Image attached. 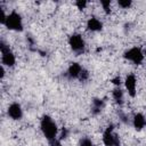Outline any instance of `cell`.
Returning <instances> with one entry per match:
<instances>
[{
  "mask_svg": "<svg viewBox=\"0 0 146 146\" xmlns=\"http://www.w3.org/2000/svg\"><path fill=\"white\" fill-rule=\"evenodd\" d=\"M40 129H41L42 135L48 140H52V139L57 138L58 127H57L56 122L49 115H43L41 117V120H40Z\"/></svg>",
  "mask_w": 146,
  "mask_h": 146,
  "instance_id": "1",
  "label": "cell"
},
{
  "mask_svg": "<svg viewBox=\"0 0 146 146\" xmlns=\"http://www.w3.org/2000/svg\"><path fill=\"white\" fill-rule=\"evenodd\" d=\"M3 25L11 31L21 32L23 31V18L19 13H17L16 10H13L7 15V18Z\"/></svg>",
  "mask_w": 146,
  "mask_h": 146,
  "instance_id": "2",
  "label": "cell"
},
{
  "mask_svg": "<svg viewBox=\"0 0 146 146\" xmlns=\"http://www.w3.org/2000/svg\"><path fill=\"white\" fill-rule=\"evenodd\" d=\"M0 51H1V63L3 66L7 67H14L16 64V57L13 50L9 48L8 44H6L3 41L0 42Z\"/></svg>",
  "mask_w": 146,
  "mask_h": 146,
  "instance_id": "3",
  "label": "cell"
},
{
  "mask_svg": "<svg viewBox=\"0 0 146 146\" xmlns=\"http://www.w3.org/2000/svg\"><path fill=\"white\" fill-rule=\"evenodd\" d=\"M123 57L124 59L131 62L135 65H140L144 60V52L139 47H132L127 51H124Z\"/></svg>",
  "mask_w": 146,
  "mask_h": 146,
  "instance_id": "4",
  "label": "cell"
},
{
  "mask_svg": "<svg viewBox=\"0 0 146 146\" xmlns=\"http://www.w3.org/2000/svg\"><path fill=\"white\" fill-rule=\"evenodd\" d=\"M103 143L105 146H120V138L114 132L113 124H110L103 132Z\"/></svg>",
  "mask_w": 146,
  "mask_h": 146,
  "instance_id": "5",
  "label": "cell"
},
{
  "mask_svg": "<svg viewBox=\"0 0 146 146\" xmlns=\"http://www.w3.org/2000/svg\"><path fill=\"white\" fill-rule=\"evenodd\" d=\"M68 46L72 49V51H74L76 54H81V52L84 51L86 42H84V40H83V38H82L81 34L73 33L68 38Z\"/></svg>",
  "mask_w": 146,
  "mask_h": 146,
  "instance_id": "6",
  "label": "cell"
},
{
  "mask_svg": "<svg viewBox=\"0 0 146 146\" xmlns=\"http://www.w3.org/2000/svg\"><path fill=\"white\" fill-rule=\"evenodd\" d=\"M124 87L130 97H135L137 94V79L135 74H128L124 79Z\"/></svg>",
  "mask_w": 146,
  "mask_h": 146,
  "instance_id": "7",
  "label": "cell"
},
{
  "mask_svg": "<svg viewBox=\"0 0 146 146\" xmlns=\"http://www.w3.org/2000/svg\"><path fill=\"white\" fill-rule=\"evenodd\" d=\"M7 114L13 120H21L23 117V110H22L21 104H18V103H11L8 106Z\"/></svg>",
  "mask_w": 146,
  "mask_h": 146,
  "instance_id": "8",
  "label": "cell"
},
{
  "mask_svg": "<svg viewBox=\"0 0 146 146\" xmlns=\"http://www.w3.org/2000/svg\"><path fill=\"white\" fill-rule=\"evenodd\" d=\"M82 70H83V67L79 63L73 62V63H71V65L67 68V76L70 79H79Z\"/></svg>",
  "mask_w": 146,
  "mask_h": 146,
  "instance_id": "9",
  "label": "cell"
},
{
  "mask_svg": "<svg viewBox=\"0 0 146 146\" xmlns=\"http://www.w3.org/2000/svg\"><path fill=\"white\" fill-rule=\"evenodd\" d=\"M87 30L90 32H99L103 30V23L97 17H90L87 21Z\"/></svg>",
  "mask_w": 146,
  "mask_h": 146,
  "instance_id": "10",
  "label": "cell"
},
{
  "mask_svg": "<svg viewBox=\"0 0 146 146\" xmlns=\"http://www.w3.org/2000/svg\"><path fill=\"white\" fill-rule=\"evenodd\" d=\"M132 125L137 131H140L146 125V117L141 113H136L132 117Z\"/></svg>",
  "mask_w": 146,
  "mask_h": 146,
  "instance_id": "11",
  "label": "cell"
},
{
  "mask_svg": "<svg viewBox=\"0 0 146 146\" xmlns=\"http://www.w3.org/2000/svg\"><path fill=\"white\" fill-rule=\"evenodd\" d=\"M104 108V100L100 98H94L92 99V105H91V112L94 115H97L102 112Z\"/></svg>",
  "mask_w": 146,
  "mask_h": 146,
  "instance_id": "12",
  "label": "cell"
},
{
  "mask_svg": "<svg viewBox=\"0 0 146 146\" xmlns=\"http://www.w3.org/2000/svg\"><path fill=\"white\" fill-rule=\"evenodd\" d=\"M112 97L114 99V102L119 105H122L123 104V98H124V94H123V90L120 88V87H115L112 91Z\"/></svg>",
  "mask_w": 146,
  "mask_h": 146,
  "instance_id": "13",
  "label": "cell"
},
{
  "mask_svg": "<svg viewBox=\"0 0 146 146\" xmlns=\"http://www.w3.org/2000/svg\"><path fill=\"white\" fill-rule=\"evenodd\" d=\"M111 1L110 0H102L100 1V6L103 7V9H104V11H105V14H111Z\"/></svg>",
  "mask_w": 146,
  "mask_h": 146,
  "instance_id": "14",
  "label": "cell"
},
{
  "mask_svg": "<svg viewBox=\"0 0 146 146\" xmlns=\"http://www.w3.org/2000/svg\"><path fill=\"white\" fill-rule=\"evenodd\" d=\"M119 7H121L122 9H128L132 6V1L131 0H119L117 1Z\"/></svg>",
  "mask_w": 146,
  "mask_h": 146,
  "instance_id": "15",
  "label": "cell"
},
{
  "mask_svg": "<svg viewBox=\"0 0 146 146\" xmlns=\"http://www.w3.org/2000/svg\"><path fill=\"white\" fill-rule=\"evenodd\" d=\"M79 146H94V143H92V140H91L90 138H88V137H83V138L80 139V141H79Z\"/></svg>",
  "mask_w": 146,
  "mask_h": 146,
  "instance_id": "16",
  "label": "cell"
},
{
  "mask_svg": "<svg viewBox=\"0 0 146 146\" xmlns=\"http://www.w3.org/2000/svg\"><path fill=\"white\" fill-rule=\"evenodd\" d=\"M87 5H88V2L84 1V0H79V1L75 2V6H76V8H78L79 10H83V9H86Z\"/></svg>",
  "mask_w": 146,
  "mask_h": 146,
  "instance_id": "17",
  "label": "cell"
},
{
  "mask_svg": "<svg viewBox=\"0 0 146 146\" xmlns=\"http://www.w3.org/2000/svg\"><path fill=\"white\" fill-rule=\"evenodd\" d=\"M88 79H89V71L86 70V68H83L82 72H81V74H80V76H79V80L80 81H86Z\"/></svg>",
  "mask_w": 146,
  "mask_h": 146,
  "instance_id": "18",
  "label": "cell"
},
{
  "mask_svg": "<svg viewBox=\"0 0 146 146\" xmlns=\"http://www.w3.org/2000/svg\"><path fill=\"white\" fill-rule=\"evenodd\" d=\"M67 136H68V130H67L66 128H63V129H62V131H60V136H59V140H63V139H65V138H67Z\"/></svg>",
  "mask_w": 146,
  "mask_h": 146,
  "instance_id": "19",
  "label": "cell"
},
{
  "mask_svg": "<svg viewBox=\"0 0 146 146\" xmlns=\"http://www.w3.org/2000/svg\"><path fill=\"white\" fill-rule=\"evenodd\" d=\"M112 83H113L115 87H120V86H121V83H122V80H121V78H120V76H115V78H113V79H112Z\"/></svg>",
  "mask_w": 146,
  "mask_h": 146,
  "instance_id": "20",
  "label": "cell"
},
{
  "mask_svg": "<svg viewBox=\"0 0 146 146\" xmlns=\"http://www.w3.org/2000/svg\"><path fill=\"white\" fill-rule=\"evenodd\" d=\"M60 141L62 140H59V138H55L52 140H49V145L50 146H60Z\"/></svg>",
  "mask_w": 146,
  "mask_h": 146,
  "instance_id": "21",
  "label": "cell"
}]
</instances>
